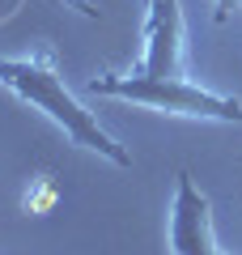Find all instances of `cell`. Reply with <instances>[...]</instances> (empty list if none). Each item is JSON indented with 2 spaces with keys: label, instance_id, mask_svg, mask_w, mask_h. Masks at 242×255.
I'll return each mask as SVG.
<instances>
[{
  "label": "cell",
  "instance_id": "6da1fadb",
  "mask_svg": "<svg viewBox=\"0 0 242 255\" xmlns=\"http://www.w3.org/2000/svg\"><path fill=\"white\" fill-rule=\"evenodd\" d=\"M0 85H4L9 94H17L26 107L43 111V115L60 128L72 145L90 149V153H98V157H107V162L123 166V170L132 166V153H127V149L107 132V128L98 124V115L85 111V107H81V98L68 90V81L60 77L51 51L0 55Z\"/></svg>",
  "mask_w": 242,
  "mask_h": 255
},
{
  "label": "cell",
  "instance_id": "7a4b0ae2",
  "mask_svg": "<svg viewBox=\"0 0 242 255\" xmlns=\"http://www.w3.org/2000/svg\"><path fill=\"white\" fill-rule=\"evenodd\" d=\"M98 98H119L136 107L161 111V115H183V119H213V124H242V98L217 94L208 85H196L187 77H161V73H98L85 85Z\"/></svg>",
  "mask_w": 242,
  "mask_h": 255
},
{
  "label": "cell",
  "instance_id": "3957f363",
  "mask_svg": "<svg viewBox=\"0 0 242 255\" xmlns=\"http://www.w3.org/2000/svg\"><path fill=\"white\" fill-rule=\"evenodd\" d=\"M170 251L174 255H221L213 238V200L196 187L187 170L179 174L170 204Z\"/></svg>",
  "mask_w": 242,
  "mask_h": 255
},
{
  "label": "cell",
  "instance_id": "277c9868",
  "mask_svg": "<svg viewBox=\"0 0 242 255\" xmlns=\"http://www.w3.org/2000/svg\"><path fill=\"white\" fill-rule=\"evenodd\" d=\"M234 9H242V0H217V9H213V21H217V26H225Z\"/></svg>",
  "mask_w": 242,
  "mask_h": 255
},
{
  "label": "cell",
  "instance_id": "5b68a950",
  "mask_svg": "<svg viewBox=\"0 0 242 255\" xmlns=\"http://www.w3.org/2000/svg\"><path fill=\"white\" fill-rule=\"evenodd\" d=\"M68 4H72V9H81L85 17H98V9H90V0H68Z\"/></svg>",
  "mask_w": 242,
  "mask_h": 255
}]
</instances>
